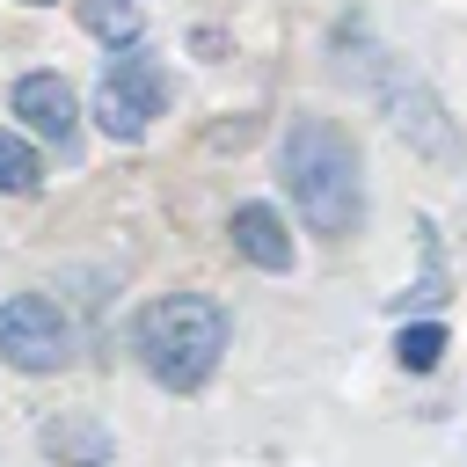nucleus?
I'll return each instance as SVG.
<instances>
[{
  "label": "nucleus",
  "instance_id": "nucleus-1",
  "mask_svg": "<svg viewBox=\"0 0 467 467\" xmlns=\"http://www.w3.org/2000/svg\"><path fill=\"white\" fill-rule=\"evenodd\" d=\"M277 175L292 190V204L306 212L314 234H358L365 219V175H358V139L336 117H292L285 146H277Z\"/></svg>",
  "mask_w": 467,
  "mask_h": 467
},
{
  "label": "nucleus",
  "instance_id": "nucleus-2",
  "mask_svg": "<svg viewBox=\"0 0 467 467\" xmlns=\"http://www.w3.org/2000/svg\"><path fill=\"white\" fill-rule=\"evenodd\" d=\"M131 343H139V365H146L161 387L197 394V387L219 372V358H226V314H219L212 299H197V292H175V299H153V306L139 314Z\"/></svg>",
  "mask_w": 467,
  "mask_h": 467
},
{
  "label": "nucleus",
  "instance_id": "nucleus-3",
  "mask_svg": "<svg viewBox=\"0 0 467 467\" xmlns=\"http://www.w3.org/2000/svg\"><path fill=\"white\" fill-rule=\"evenodd\" d=\"M161 109H168V66H161L153 51H139V44L117 51V58L102 66V88H95L102 131H109V139H146Z\"/></svg>",
  "mask_w": 467,
  "mask_h": 467
},
{
  "label": "nucleus",
  "instance_id": "nucleus-4",
  "mask_svg": "<svg viewBox=\"0 0 467 467\" xmlns=\"http://www.w3.org/2000/svg\"><path fill=\"white\" fill-rule=\"evenodd\" d=\"M0 358L22 365V372H51L66 358V321L44 292H15L0 299Z\"/></svg>",
  "mask_w": 467,
  "mask_h": 467
},
{
  "label": "nucleus",
  "instance_id": "nucleus-5",
  "mask_svg": "<svg viewBox=\"0 0 467 467\" xmlns=\"http://www.w3.org/2000/svg\"><path fill=\"white\" fill-rule=\"evenodd\" d=\"M379 95H387V117H394V131L409 139V146H423V153H438V161H452L460 153V139H452V117L438 109V95L409 73H394V66H379Z\"/></svg>",
  "mask_w": 467,
  "mask_h": 467
},
{
  "label": "nucleus",
  "instance_id": "nucleus-6",
  "mask_svg": "<svg viewBox=\"0 0 467 467\" xmlns=\"http://www.w3.org/2000/svg\"><path fill=\"white\" fill-rule=\"evenodd\" d=\"M15 117H22L36 139H51L58 153L80 146V109H73V88H66L58 73H22V80H15Z\"/></svg>",
  "mask_w": 467,
  "mask_h": 467
},
{
  "label": "nucleus",
  "instance_id": "nucleus-7",
  "mask_svg": "<svg viewBox=\"0 0 467 467\" xmlns=\"http://www.w3.org/2000/svg\"><path fill=\"white\" fill-rule=\"evenodd\" d=\"M226 234H234V248H241L255 270H292V234H285V219H277L270 204H241Z\"/></svg>",
  "mask_w": 467,
  "mask_h": 467
},
{
  "label": "nucleus",
  "instance_id": "nucleus-8",
  "mask_svg": "<svg viewBox=\"0 0 467 467\" xmlns=\"http://www.w3.org/2000/svg\"><path fill=\"white\" fill-rule=\"evenodd\" d=\"M80 22H88L102 44H124V51H131V36H139V7H131V0H80Z\"/></svg>",
  "mask_w": 467,
  "mask_h": 467
},
{
  "label": "nucleus",
  "instance_id": "nucleus-9",
  "mask_svg": "<svg viewBox=\"0 0 467 467\" xmlns=\"http://www.w3.org/2000/svg\"><path fill=\"white\" fill-rule=\"evenodd\" d=\"M36 182H44V161H36L15 131H0V190H7V197H29Z\"/></svg>",
  "mask_w": 467,
  "mask_h": 467
},
{
  "label": "nucleus",
  "instance_id": "nucleus-10",
  "mask_svg": "<svg viewBox=\"0 0 467 467\" xmlns=\"http://www.w3.org/2000/svg\"><path fill=\"white\" fill-rule=\"evenodd\" d=\"M394 358H401L409 372H431V365L445 358V328H438V321H416V328H401V343H394Z\"/></svg>",
  "mask_w": 467,
  "mask_h": 467
},
{
  "label": "nucleus",
  "instance_id": "nucleus-11",
  "mask_svg": "<svg viewBox=\"0 0 467 467\" xmlns=\"http://www.w3.org/2000/svg\"><path fill=\"white\" fill-rule=\"evenodd\" d=\"M44 445H51V452H80V467H102V431H58V423H51Z\"/></svg>",
  "mask_w": 467,
  "mask_h": 467
},
{
  "label": "nucleus",
  "instance_id": "nucleus-12",
  "mask_svg": "<svg viewBox=\"0 0 467 467\" xmlns=\"http://www.w3.org/2000/svg\"><path fill=\"white\" fill-rule=\"evenodd\" d=\"M36 7H44V0H36Z\"/></svg>",
  "mask_w": 467,
  "mask_h": 467
}]
</instances>
